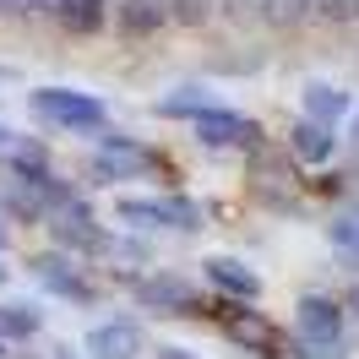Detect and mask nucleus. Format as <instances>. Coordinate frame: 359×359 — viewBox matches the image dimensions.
I'll return each instance as SVG.
<instances>
[{
  "instance_id": "obj_1",
  "label": "nucleus",
  "mask_w": 359,
  "mask_h": 359,
  "mask_svg": "<svg viewBox=\"0 0 359 359\" xmlns=\"http://www.w3.org/2000/svg\"><path fill=\"white\" fill-rule=\"evenodd\" d=\"M27 109H33L39 126H55V131H76V136L109 131V104L93 98V93H76V88H33Z\"/></svg>"
},
{
  "instance_id": "obj_2",
  "label": "nucleus",
  "mask_w": 359,
  "mask_h": 359,
  "mask_svg": "<svg viewBox=\"0 0 359 359\" xmlns=\"http://www.w3.org/2000/svg\"><path fill=\"white\" fill-rule=\"evenodd\" d=\"M191 131H196V142L212 147V153H256V147H262V126H256L250 114L218 109V104L196 114V120H191Z\"/></svg>"
},
{
  "instance_id": "obj_3",
  "label": "nucleus",
  "mask_w": 359,
  "mask_h": 359,
  "mask_svg": "<svg viewBox=\"0 0 359 359\" xmlns=\"http://www.w3.org/2000/svg\"><path fill=\"white\" fill-rule=\"evenodd\" d=\"M44 229L55 234V250H76V256H98V250H109V234L98 229V218H93V207L82 202V196L60 202L44 218Z\"/></svg>"
},
{
  "instance_id": "obj_4",
  "label": "nucleus",
  "mask_w": 359,
  "mask_h": 359,
  "mask_svg": "<svg viewBox=\"0 0 359 359\" xmlns=\"http://www.w3.org/2000/svg\"><path fill=\"white\" fill-rule=\"evenodd\" d=\"M147 163H153V153L142 142H131V136H120V131L98 136V153H93V175L98 180H136Z\"/></svg>"
},
{
  "instance_id": "obj_5",
  "label": "nucleus",
  "mask_w": 359,
  "mask_h": 359,
  "mask_svg": "<svg viewBox=\"0 0 359 359\" xmlns=\"http://www.w3.org/2000/svg\"><path fill=\"white\" fill-rule=\"evenodd\" d=\"M294 343H343V311L327 294H305L294 305Z\"/></svg>"
},
{
  "instance_id": "obj_6",
  "label": "nucleus",
  "mask_w": 359,
  "mask_h": 359,
  "mask_svg": "<svg viewBox=\"0 0 359 359\" xmlns=\"http://www.w3.org/2000/svg\"><path fill=\"white\" fill-rule=\"evenodd\" d=\"M224 332H229V343H240L245 354L278 359V332H272V321H267V316H256V311H245V299H229Z\"/></svg>"
},
{
  "instance_id": "obj_7",
  "label": "nucleus",
  "mask_w": 359,
  "mask_h": 359,
  "mask_svg": "<svg viewBox=\"0 0 359 359\" xmlns=\"http://www.w3.org/2000/svg\"><path fill=\"white\" fill-rule=\"evenodd\" d=\"M136 305L153 316H185L196 299H191V289H185V278H175V272H147V278H136L131 283Z\"/></svg>"
},
{
  "instance_id": "obj_8",
  "label": "nucleus",
  "mask_w": 359,
  "mask_h": 359,
  "mask_svg": "<svg viewBox=\"0 0 359 359\" xmlns=\"http://www.w3.org/2000/svg\"><path fill=\"white\" fill-rule=\"evenodd\" d=\"M33 278H39L49 294L71 299V305H88L93 299V289L82 283V272L71 267V250H39V256H33Z\"/></svg>"
},
{
  "instance_id": "obj_9",
  "label": "nucleus",
  "mask_w": 359,
  "mask_h": 359,
  "mask_svg": "<svg viewBox=\"0 0 359 359\" xmlns=\"http://www.w3.org/2000/svg\"><path fill=\"white\" fill-rule=\"evenodd\" d=\"M82 348H88V359H142V327L136 321H98Z\"/></svg>"
},
{
  "instance_id": "obj_10",
  "label": "nucleus",
  "mask_w": 359,
  "mask_h": 359,
  "mask_svg": "<svg viewBox=\"0 0 359 359\" xmlns=\"http://www.w3.org/2000/svg\"><path fill=\"white\" fill-rule=\"evenodd\" d=\"M207 283L224 289L229 299H245V305L262 294V278H256L245 262H234V256H212V262H207Z\"/></svg>"
},
{
  "instance_id": "obj_11",
  "label": "nucleus",
  "mask_w": 359,
  "mask_h": 359,
  "mask_svg": "<svg viewBox=\"0 0 359 359\" xmlns=\"http://www.w3.org/2000/svg\"><path fill=\"white\" fill-rule=\"evenodd\" d=\"M163 22H169V0H120V11H114L120 39H147Z\"/></svg>"
},
{
  "instance_id": "obj_12",
  "label": "nucleus",
  "mask_w": 359,
  "mask_h": 359,
  "mask_svg": "<svg viewBox=\"0 0 359 359\" xmlns=\"http://www.w3.org/2000/svg\"><path fill=\"white\" fill-rule=\"evenodd\" d=\"M39 327H44L39 305H27V299H6V305H0V343H6V348L39 337Z\"/></svg>"
},
{
  "instance_id": "obj_13",
  "label": "nucleus",
  "mask_w": 359,
  "mask_h": 359,
  "mask_svg": "<svg viewBox=\"0 0 359 359\" xmlns=\"http://www.w3.org/2000/svg\"><path fill=\"white\" fill-rule=\"evenodd\" d=\"M294 153L305 158V163H327L337 153V131L332 126H321V120H305L299 114V126H294Z\"/></svg>"
},
{
  "instance_id": "obj_14",
  "label": "nucleus",
  "mask_w": 359,
  "mask_h": 359,
  "mask_svg": "<svg viewBox=\"0 0 359 359\" xmlns=\"http://www.w3.org/2000/svg\"><path fill=\"white\" fill-rule=\"evenodd\" d=\"M218 98L202 88V82H185V88H169L158 98V114H169V120H196L202 109H212Z\"/></svg>"
},
{
  "instance_id": "obj_15",
  "label": "nucleus",
  "mask_w": 359,
  "mask_h": 359,
  "mask_svg": "<svg viewBox=\"0 0 359 359\" xmlns=\"http://www.w3.org/2000/svg\"><path fill=\"white\" fill-rule=\"evenodd\" d=\"M348 114V93L332 88V82H311L305 88V120H321V126H337Z\"/></svg>"
},
{
  "instance_id": "obj_16",
  "label": "nucleus",
  "mask_w": 359,
  "mask_h": 359,
  "mask_svg": "<svg viewBox=\"0 0 359 359\" xmlns=\"http://www.w3.org/2000/svg\"><path fill=\"white\" fill-rule=\"evenodd\" d=\"M332 250L343 267H359V212H343L332 224Z\"/></svg>"
},
{
  "instance_id": "obj_17",
  "label": "nucleus",
  "mask_w": 359,
  "mask_h": 359,
  "mask_svg": "<svg viewBox=\"0 0 359 359\" xmlns=\"http://www.w3.org/2000/svg\"><path fill=\"white\" fill-rule=\"evenodd\" d=\"M120 218H126L131 229H169V224H163V196H158V202L126 196V202H120Z\"/></svg>"
},
{
  "instance_id": "obj_18",
  "label": "nucleus",
  "mask_w": 359,
  "mask_h": 359,
  "mask_svg": "<svg viewBox=\"0 0 359 359\" xmlns=\"http://www.w3.org/2000/svg\"><path fill=\"white\" fill-rule=\"evenodd\" d=\"M163 224L196 234V229H202V207L191 202V196H163Z\"/></svg>"
},
{
  "instance_id": "obj_19",
  "label": "nucleus",
  "mask_w": 359,
  "mask_h": 359,
  "mask_svg": "<svg viewBox=\"0 0 359 359\" xmlns=\"http://www.w3.org/2000/svg\"><path fill=\"white\" fill-rule=\"evenodd\" d=\"M294 348H299V359H348L343 343H294Z\"/></svg>"
},
{
  "instance_id": "obj_20",
  "label": "nucleus",
  "mask_w": 359,
  "mask_h": 359,
  "mask_svg": "<svg viewBox=\"0 0 359 359\" xmlns=\"http://www.w3.org/2000/svg\"><path fill=\"white\" fill-rule=\"evenodd\" d=\"M11 147H17V131H6V126H0V163L11 158Z\"/></svg>"
},
{
  "instance_id": "obj_21",
  "label": "nucleus",
  "mask_w": 359,
  "mask_h": 359,
  "mask_svg": "<svg viewBox=\"0 0 359 359\" xmlns=\"http://www.w3.org/2000/svg\"><path fill=\"white\" fill-rule=\"evenodd\" d=\"M153 359H196V354H191V348H158Z\"/></svg>"
},
{
  "instance_id": "obj_22",
  "label": "nucleus",
  "mask_w": 359,
  "mask_h": 359,
  "mask_svg": "<svg viewBox=\"0 0 359 359\" xmlns=\"http://www.w3.org/2000/svg\"><path fill=\"white\" fill-rule=\"evenodd\" d=\"M55 359H76V348H71V343H55Z\"/></svg>"
},
{
  "instance_id": "obj_23",
  "label": "nucleus",
  "mask_w": 359,
  "mask_h": 359,
  "mask_svg": "<svg viewBox=\"0 0 359 359\" xmlns=\"http://www.w3.org/2000/svg\"><path fill=\"white\" fill-rule=\"evenodd\" d=\"M6 240H11V234H6V224H0V250H6Z\"/></svg>"
},
{
  "instance_id": "obj_24",
  "label": "nucleus",
  "mask_w": 359,
  "mask_h": 359,
  "mask_svg": "<svg viewBox=\"0 0 359 359\" xmlns=\"http://www.w3.org/2000/svg\"><path fill=\"white\" fill-rule=\"evenodd\" d=\"M17 359H39V354H17Z\"/></svg>"
},
{
  "instance_id": "obj_25",
  "label": "nucleus",
  "mask_w": 359,
  "mask_h": 359,
  "mask_svg": "<svg viewBox=\"0 0 359 359\" xmlns=\"http://www.w3.org/2000/svg\"><path fill=\"white\" fill-rule=\"evenodd\" d=\"M354 311H359V289H354Z\"/></svg>"
},
{
  "instance_id": "obj_26",
  "label": "nucleus",
  "mask_w": 359,
  "mask_h": 359,
  "mask_svg": "<svg viewBox=\"0 0 359 359\" xmlns=\"http://www.w3.org/2000/svg\"><path fill=\"white\" fill-rule=\"evenodd\" d=\"M0 283H6V267H0Z\"/></svg>"
},
{
  "instance_id": "obj_27",
  "label": "nucleus",
  "mask_w": 359,
  "mask_h": 359,
  "mask_svg": "<svg viewBox=\"0 0 359 359\" xmlns=\"http://www.w3.org/2000/svg\"><path fill=\"white\" fill-rule=\"evenodd\" d=\"M0 354H6V343H0Z\"/></svg>"
}]
</instances>
